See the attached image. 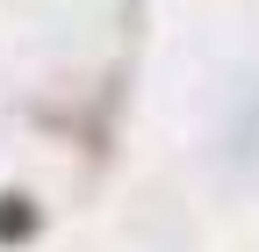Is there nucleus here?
<instances>
[{"label":"nucleus","instance_id":"nucleus-1","mask_svg":"<svg viewBox=\"0 0 259 252\" xmlns=\"http://www.w3.org/2000/svg\"><path fill=\"white\" fill-rule=\"evenodd\" d=\"M36 231V209H29V195H0V245H15Z\"/></svg>","mask_w":259,"mask_h":252}]
</instances>
